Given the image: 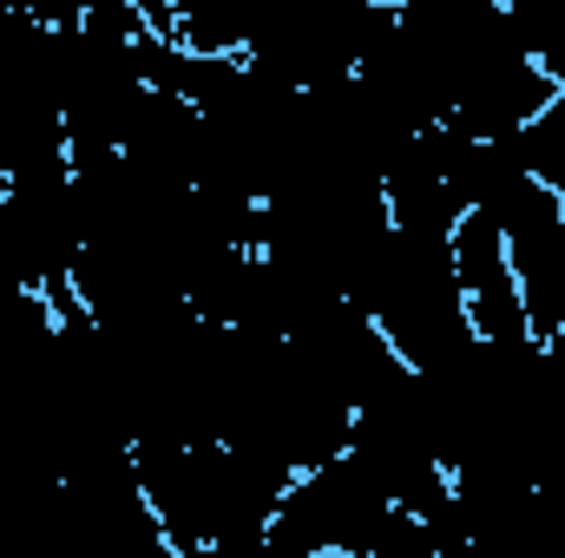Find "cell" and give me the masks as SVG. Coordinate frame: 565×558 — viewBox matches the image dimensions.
I'll use <instances>...</instances> for the list:
<instances>
[{
  "instance_id": "1",
  "label": "cell",
  "mask_w": 565,
  "mask_h": 558,
  "mask_svg": "<svg viewBox=\"0 0 565 558\" xmlns=\"http://www.w3.org/2000/svg\"><path fill=\"white\" fill-rule=\"evenodd\" d=\"M500 217L520 302H526V329L540 348H565V197L546 178H513L493 204H480Z\"/></svg>"
},
{
  "instance_id": "2",
  "label": "cell",
  "mask_w": 565,
  "mask_h": 558,
  "mask_svg": "<svg viewBox=\"0 0 565 558\" xmlns=\"http://www.w3.org/2000/svg\"><path fill=\"white\" fill-rule=\"evenodd\" d=\"M454 289H460V309L473 322L480 342H533L526 329V302H520V277H513V257H507V237H500V217L467 204L454 217Z\"/></svg>"
},
{
  "instance_id": "3",
  "label": "cell",
  "mask_w": 565,
  "mask_h": 558,
  "mask_svg": "<svg viewBox=\"0 0 565 558\" xmlns=\"http://www.w3.org/2000/svg\"><path fill=\"white\" fill-rule=\"evenodd\" d=\"M559 197H565V178H559Z\"/></svg>"
}]
</instances>
